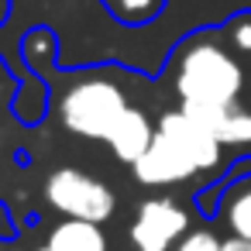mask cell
<instances>
[{
  "label": "cell",
  "mask_w": 251,
  "mask_h": 251,
  "mask_svg": "<svg viewBox=\"0 0 251 251\" xmlns=\"http://www.w3.org/2000/svg\"><path fill=\"white\" fill-rule=\"evenodd\" d=\"M172 90L179 107H227L241 103L248 73L237 52L217 31H196L172 52Z\"/></svg>",
  "instance_id": "1"
},
{
  "label": "cell",
  "mask_w": 251,
  "mask_h": 251,
  "mask_svg": "<svg viewBox=\"0 0 251 251\" xmlns=\"http://www.w3.org/2000/svg\"><path fill=\"white\" fill-rule=\"evenodd\" d=\"M127 107H131L127 97L114 79L86 76V79H76L73 86H66V93L59 97V121L76 138L107 141Z\"/></svg>",
  "instance_id": "2"
},
{
  "label": "cell",
  "mask_w": 251,
  "mask_h": 251,
  "mask_svg": "<svg viewBox=\"0 0 251 251\" xmlns=\"http://www.w3.org/2000/svg\"><path fill=\"white\" fill-rule=\"evenodd\" d=\"M45 203L62 213V217H73V220H93V224H107L114 213H117V196L114 189L83 172V169H55L49 179H45Z\"/></svg>",
  "instance_id": "3"
},
{
  "label": "cell",
  "mask_w": 251,
  "mask_h": 251,
  "mask_svg": "<svg viewBox=\"0 0 251 251\" xmlns=\"http://www.w3.org/2000/svg\"><path fill=\"white\" fill-rule=\"evenodd\" d=\"M189 227H193V217L179 200L148 196L138 203V210L127 224V241L134 251H172L186 237Z\"/></svg>",
  "instance_id": "4"
},
{
  "label": "cell",
  "mask_w": 251,
  "mask_h": 251,
  "mask_svg": "<svg viewBox=\"0 0 251 251\" xmlns=\"http://www.w3.org/2000/svg\"><path fill=\"white\" fill-rule=\"evenodd\" d=\"M158 131L165 134V138H172L189 158H193V165L200 169V176L206 179V182H217L227 169H230V151L193 117V114H186L182 107H176V110H165L162 117H158Z\"/></svg>",
  "instance_id": "5"
},
{
  "label": "cell",
  "mask_w": 251,
  "mask_h": 251,
  "mask_svg": "<svg viewBox=\"0 0 251 251\" xmlns=\"http://www.w3.org/2000/svg\"><path fill=\"white\" fill-rule=\"evenodd\" d=\"M196 206L203 217H217L227 234L251 241V176L203 186L196 193Z\"/></svg>",
  "instance_id": "6"
},
{
  "label": "cell",
  "mask_w": 251,
  "mask_h": 251,
  "mask_svg": "<svg viewBox=\"0 0 251 251\" xmlns=\"http://www.w3.org/2000/svg\"><path fill=\"white\" fill-rule=\"evenodd\" d=\"M134 169V179L148 189H169V186H182V182H193L200 176V169L193 165V158L172 141L165 138L162 131H155V141L148 145V151L131 165Z\"/></svg>",
  "instance_id": "7"
},
{
  "label": "cell",
  "mask_w": 251,
  "mask_h": 251,
  "mask_svg": "<svg viewBox=\"0 0 251 251\" xmlns=\"http://www.w3.org/2000/svg\"><path fill=\"white\" fill-rule=\"evenodd\" d=\"M186 114H193L234 158L251 155V110L241 103H227V107H182Z\"/></svg>",
  "instance_id": "8"
},
{
  "label": "cell",
  "mask_w": 251,
  "mask_h": 251,
  "mask_svg": "<svg viewBox=\"0 0 251 251\" xmlns=\"http://www.w3.org/2000/svg\"><path fill=\"white\" fill-rule=\"evenodd\" d=\"M155 131H158V124H151V117H148L141 107H127V110L121 114V121L114 124L107 145H110V151H114L117 162L134 165V162L148 151V145L155 141Z\"/></svg>",
  "instance_id": "9"
},
{
  "label": "cell",
  "mask_w": 251,
  "mask_h": 251,
  "mask_svg": "<svg viewBox=\"0 0 251 251\" xmlns=\"http://www.w3.org/2000/svg\"><path fill=\"white\" fill-rule=\"evenodd\" d=\"M52 251H110L107 244V234H103V224H93V220H73V217H62L52 230H49V241H45Z\"/></svg>",
  "instance_id": "10"
},
{
  "label": "cell",
  "mask_w": 251,
  "mask_h": 251,
  "mask_svg": "<svg viewBox=\"0 0 251 251\" xmlns=\"http://www.w3.org/2000/svg\"><path fill=\"white\" fill-rule=\"evenodd\" d=\"M107 7V14L117 21V25H127V28H141L148 21H155L169 0H100Z\"/></svg>",
  "instance_id": "11"
},
{
  "label": "cell",
  "mask_w": 251,
  "mask_h": 251,
  "mask_svg": "<svg viewBox=\"0 0 251 251\" xmlns=\"http://www.w3.org/2000/svg\"><path fill=\"white\" fill-rule=\"evenodd\" d=\"M224 42L237 52V55H251V11H237L220 25Z\"/></svg>",
  "instance_id": "12"
},
{
  "label": "cell",
  "mask_w": 251,
  "mask_h": 251,
  "mask_svg": "<svg viewBox=\"0 0 251 251\" xmlns=\"http://www.w3.org/2000/svg\"><path fill=\"white\" fill-rule=\"evenodd\" d=\"M172 251H224V237L210 227H189Z\"/></svg>",
  "instance_id": "13"
},
{
  "label": "cell",
  "mask_w": 251,
  "mask_h": 251,
  "mask_svg": "<svg viewBox=\"0 0 251 251\" xmlns=\"http://www.w3.org/2000/svg\"><path fill=\"white\" fill-rule=\"evenodd\" d=\"M224 251H251V241H248V237L227 234V237H224Z\"/></svg>",
  "instance_id": "14"
},
{
  "label": "cell",
  "mask_w": 251,
  "mask_h": 251,
  "mask_svg": "<svg viewBox=\"0 0 251 251\" xmlns=\"http://www.w3.org/2000/svg\"><path fill=\"white\" fill-rule=\"evenodd\" d=\"M7 11H11V0H0V25L7 21Z\"/></svg>",
  "instance_id": "15"
},
{
  "label": "cell",
  "mask_w": 251,
  "mask_h": 251,
  "mask_svg": "<svg viewBox=\"0 0 251 251\" xmlns=\"http://www.w3.org/2000/svg\"><path fill=\"white\" fill-rule=\"evenodd\" d=\"M35 251H52V248H49V244H42V248H35Z\"/></svg>",
  "instance_id": "16"
}]
</instances>
